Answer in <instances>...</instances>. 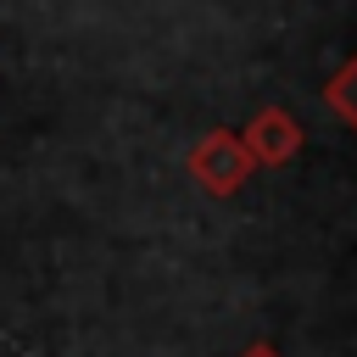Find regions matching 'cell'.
Instances as JSON below:
<instances>
[{
	"instance_id": "1",
	"label": "cell",
	"mask_w": 357,
	"mask_h": 357,
	"mask_svg": "<svg viewBox=\"0 0 357 357\" xmlns=\"http://www.w3.org/2000/svg\"><path fill=\"white\" fill-rule=\"evenodd\" d=\"M184 173H190V184L195 190H206V195H234L251 173H257V162L245 156V145H240V134L234 128H206L195 145H190V156H184Z\"/></svg>"
},
{
	"instance_id": "2",
	"label": "cell",
	"mask_w": 357,
	"mask_h": 357,
	"mask_svg": "<svg viewBox=\"0 0 357 357\" xmlns=\"http://www.w3.org/2000/svg\"><path fill=\"white\" fill-rule=\"evenodd\" d=\"M301 123H296V112L290 106H262L251 123H245V134H240V145H245V156L257 162V167H284V162H296L301 156Z\"/></svg>"
},
{
	"instance_id": "3",
	"label": "cell",
	"mask_w": 357,
	"mask_h": 357,
	"mask_svg": "<svg viewBox=\"0 0 357 357\" xmlns=\"http://www.w3.org/2000/svg\"><path fill=\"white\" fill-rule=\"evenodd\" d=\"M324 106L357 134V56H351L346 67H335V78L324 84Z\"/></svg>"
},
{
	"instance_id": "4",
	"label": "cell",
	"mask_w": 357,
	"mask_h": 357,
	"mask_svg": "<svg viewBox=\"0 0 357 357\" xmlns=\"http://www.w3.org/2000/svg\"><path fill=\"white\" fill-rule=\"evenodd\" d=\"M234 357H284V351H279L273 340H251V346H240Z\"/></svg>"
}]
</instances>
